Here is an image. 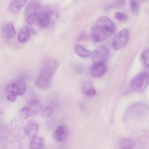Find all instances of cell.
<instances>
[{
    "instance_id": "6da1fadb",
    "label": "cell",
    "mask_w": 149,
    "mask_h": 149,
    "mask_svg": "<svg viewBox=\"0 0 149 149\" xmlns=\"http://www.w3.org/2000/svg\"><path fill=\"white\" fill-rule=\"evenodd\" d=\"M60 64L57 58H49L43 60L40 66V72L35 80L37 87L41 90L48 88L51 84L52 78Z\"/></svg>"
},
{
    "instance_id": "7a4b0ae2",
    "label": "cell",
    "mask_w": 149,
    "mask_h": 149,
    "mask_svg": "<svg viewBox=\"0 0 149 149\" xmlns=\"http://www.w3.org/2000/svg\"><path fill=\"white\" fill-rule=\"evenodd\" d=\"M41 110L42 105L40 102L36 99H33L29 101L24 107L18 111L17 115L19 118L20 119H26L36 115Z\"/></svg>"
},
{
    "instance_id": "3957f363",
    "label": "cell",
    "mask_w": 149,
    "mask_h": 149,
    "mask_svg": "<svg viewBox=\"0 0 149 149\" xmlns=\"http://www.w3.org/2000/svg\"><path fill=\"white\" fill-rule=\"evenodd\" d=\"M41 12V8L39 3L36 2L30 3L27 6L24 12L26 22L29 24H33L38 22Z\"/></svg>"
},
{
    "instance_id": "277c9868",
    "label": "cell",
    "mask_w": 149,
    "mask_h": 149,
    "mask_svg": "<svg viewBox=\"0 0 149 149\" xmlns=\"http://www.w3.org/2000/svg\"><path fill=\"white\" fill-rule=\"evenodd\" d=\"M26 88L25 81L22 79H18L8 84L5 87V91L6 94H12L17 97L23 95Z\"/></svg>"
},
{
    "instance_id": "5b68a950",
    "label": "cell",
    "mask_w": 149,
    "mask_h": 149,
    "mask_svg": "<svg viewBox=\"0 0 149 149\" xmlns=\"http://www.w3.org/2000/svg\"><path fill=\"white\" fill-rule=\"evenodd\" d=\"M129 38V32L127 29H124L117 33L112 40V48L114 49H120L127 44Z\"/></svg>"
},
{
    "instance_id": "8992f818",
    "label": "cell",
    "mask_w": 149,
    "mask_h": 149,
    "mask_svg": "<svg viewBox=\"0 0 149 149\" xmlns=\"http://www.w3.org/2000/svg\"><path fill=\"white\" fill-rule=\"evenodd\" d=\"M149 83V75L147 73L139 74L134 77L130 83V86L133 91H141L146 88Z\"/></svg>"
},
{
    "instance_id": "52a82bcc",
    "label": "cell",
    "mask_w": 149,
    "mask_h": 149,
    "mask_svg": "<svg viewBox=\"0 0 149 149\" xmlns=\"http://www.w3.org/2000/svg\"><path fill=\"white\" fill-rule=\"evenodd\" d=\"M10 126L12 130V134H13L15 139L20 140L24 138L26 135L24 123L20 118H15L12 119Z\"/></svg>"
},
{
    "instance_id": "ba28073f",
    "label": "cell",
    "mask_w": 149,
    "mask_h": 149,
    "mask_svg": "<svg viewBox=\"0 0 149 149\" xmlns=\"http://www.w3.org/2000/svg\"><path fill=\"white\" fill-rule=\"evenodd\" d=\"M92 61L94 63H102L109 56V50L105 46H100L92 54Z\"/></svg>"
},
{
    "instance_id": "9c48e42d",
    "label": "cell",
    "mask_w": 149,
    "mask_h": 149,
    "mask_svg": "<svg viewBox=\"0 0 149 149\" xmlns=\"http://www.w3.org/2000/svg\"><path fill=\"white\" fill-rule=\"evenodd\" d=\"M96 25L104 30H107L112 33L116 31V26L113 22L107 16H101L98 19Z\"/></svg>"
},
{
    "instance_id": "30bf717a",
    "label": "cell",
    "mask_w": 149,
    "mask_h": 149,
    "mask_svg": "<svg viewBox=\"0 0 149 149\" xmlns=\"http://www.w3.org/2000/svg\"><path fill=\"white\" fill-rule=\"evenodd\" d=\"M55 18V15L52 12L46 10L41 12L38 20V23L41 27L47 28L49 27L53 23Z\"/></svg>"
},
{
    "instance_id": "8fae6325",
    "label": "cell",
    "mask_w": 149,
    "mask_h": 149,
    "mask_svg": "<svg viewBox=\"0 0 149 149\" xmlns=\"http://www.w3.org/2000/svg\"><path fill=\"white\" fill-rule=\"evenodd\" d=\"M91 38L94 42H99L104 41L107 38V33L102 28L95 25L91 29Z\"/></svg>"
},
{
    "instance_id": "7c38bea8",
    "label": "cell",
    "mask_w": 149,
    "mask_h": 149,
    "mask_svg": "<svg viewBox=\"0 0 149 149\" xmlns=\"http://www.w3.org/2000/svg\"><path fill=\"white\" fill-rule=\"evenodd\" d=\"M68 127L64 125H61L56 127L52 134V137L55 141L62 143L66 140L68 137Z\"/></svg>"
},
{
    "instance_id": "4fadbf2b",
    "label": "cell",
    "mask_w": 149,
    "mask_h": 149,
    "mask_svg": "<svg viewBox=\"0 0 149 149\" xmlns=\"http://www.w3.org/2000/svg\"><path fill=\"white\" fill-rule=\"evenodd\" d=\"M25 130L26 136L32 139L37 135L39 131V126L36 122L30 120L25 126Z\"/></svg>"
},
{
    "instance_id": "5bb4252c",
    "label": "cell",
    "mask_w": 149,
    "mask_h": 149,
    "mask_svg": "<svg viewBox=\"0 0 149 149\" xmlns=\"http://www.w3.org/2000/svg\"><path fill=\"white\" fill-rule=\"evenodd\" d=\"M107 70L105 65L102 63H94L91 69V74L94 77H100L103 76Z\"/></svg>"
},
{
    "instance_id": "9a60e30c",
    "label": "cell",
    "mask_w": 149,
    "mask_h": 149,
    "mask_svg": "<svg viewBox=\"0 0 149 149\" xmlns=\"http://www.w3.org/2000/svg\"><path fill=\"white\" fill-rule=\"evenodd\" d=\"M45 140L41 136H35L32 138L29 143V149H44Z\"/></svg>"
},
{
    "instance_id": "2e32d148",
    "label": "cell",
    "mask_w": 149,
    "mask_h": 149,
    "mask_svg": "<svg viewBox=\"0 0 149 149\" xmlns=\"http://www.w3.org/2000/svg\"><path fill=\"white\" fill-rule=\"evenodd\" d=\"M2 33L6 38H12L16 34L14 25L12 23H8L2 28Z\"/></svg>"
},
{
    "instance_id": "e0dca14e",
    "label": "cell",
    "mask_w": 149,
    "mask_h": 149,
    "mask_svg": "<svg viewBox=\"0 0 149 149\" xmlns=\"http://www.w3.org/2000/svg\"><path fill=\"white\" fill-rule=\"evenodd\" d=\"M12 134L10 126L6 124L0 125V142L6 140Z\"/></svg>"
},
{
    "instance_id": "ac0fdd59",
    "label": "cell",
    "mask_w": 149,
    "mask_h": 149,
    "mask_svg": "<svg viewBox=\"0 0 149 149\" xmlns=\"http://www.w3.org/2000/svg\"><path fill=\"white\" fill-rule=\"evenodd\" d=\"M22 143L20 140L14 139L6 141L4 144L3 149H22Z\"/></svg>"
},
{
    "instance_id": "d6986e66",
    "label": "cell",
    "mask_w": 149,
    "mask_h": 149,
    "mask_svg": "<svg viewBox=\"0 0 149 149\" xmlns=\"http://www.w3.org/2000/svg\"><path fill=\"white\" fill-rule=\"evenodd\" d=\"M30 37L29 29L27 27H23L18 34V41L20 43L23 44L27 42Z\"/></svg>"
},
{
    "instance_id": "ffe728a7",
    "label": "cell",
    "mask_w": 149,
    "mask_h": 149,
    "mask_svg": "<svg viewBox=\"0 0 149 149\" xmlns=\"http://www.w3.org/2000/svg\"><path fill=\"white\" fill-rule=\"evenodd\" d=\"M74 51L76 54L80 57L87 58L90 56L93 52L92 51L87 49L81 44H77L74 48Z\"/></svg>"
},
{
    "instance_id": "44dd1931",
    "label": "cell",
    "mask_w": 149,
    "mask_h": 149,
    "mask_svg": "<svg viewBox=\"0 0 149 149\" xmlns=\"http://www.w3.org/2000/svg\"><path fill=\"white\" fill-rule=\"evenodd\" d=\"M26 2L27 0H13L10 5L11 10L13 13H17L23 7Z\"/></svg>"
},
{
    "instance_id": "7402d4cb",
    "label": "cell",
    "mask_w": 149,
    "mask_h": 149,
    "mask_svg": "<svg viewBox=\"0 0 149 149\" xmlns=\"http://www.w3.org/2000/svg\"><path fill=\"white\" fill-rule=\"evenodd\" d=\"M82 90L86 95L89 97H93L96 94L95 89L89 82H86L82 86Z\"/></svg>"
},
{
    "instance_id": "603a6c76",
    "label": "cell",
    "mask_w": 149,
    "mask_h": 149,
    "mask_svg": "<svg viewBox=\"0 0 149 149\" xmlns=\"http://www.w3.org/2000/svg\"><path fill=\"white\" fill-rule=\"evenodd\" d=\"M132 12L135 15H139L140 10V5L138 0H130L129 2Z\"/></svg>"
},
{
    "instance_id": "cb8c5ba5",
    "label": "cell",
    "mask_w": 149,
    "mask_h": 149,
    "mask_svg": "<svg viewBox=\"0 0 149 149\" xmlns=\"http://www.w3.org/2000/svg\"><path fill=\"white\" fill-rule=\"evenodd\" d=\"M141 59L145 66H149V48H147L142 52L141 54Z\"/></svg>"
},
{
    "instance_id": "d4e9b609",
    "label": "cell",
    "mask_w": 149,
    "mask_h": 149,
    "mask_svg": "<svg viewBox=\"0 0 149 149\" xmlns=\"http://www.w3.org/2000/svg\"><path fill=\"white\" fill-rule=\"evenodd\" d=\"M133 143L130 139H125L120 144L119 149H133Z\"/></svg>"
},
{
    "instance_id": "484cf974",
    "label": "cell",
    "mask_w": 149,
    "mask_h": 149,
    "mask_svg": "<svg viewBox=\"0 0 149 149\" xmlns=\"http://www.w3.org/2000/svg\"><path fill=\"white\" fill-rule=\"evenodd\" d=\"M115 18L120 22H126L128 20V16L126 14L119 12L115 13Z\"/></svg>"
},
{
    "instance_id": "4316f807",
    "label": "cell",
    "mask_w": 149,
    "mask_h": 149,
    "mask_svg": "<svg viewBox=\"0 0 149 149\" xmlns=\"http://www.w3.org/2000/svg\"><path fill=\"white\" fill-rule=\"evenodd\" d=\"M53 113V109L50 107H47L41 111V116L44 118H48Z\"/></svg>"
},
{
    "instance_id": "83f0119b",
    "label": "cell",
    "mask_w": 149,
    "mask_h": 149,
    "mask_svg": "<svg viewBox=\"0 0 149 149\" xmlns=\"http://www.w3.org/2000/svg\"><path fill=\"white\" fill-rule=\"evenodd\" d=\"M17 96L13 94H6V99L8 101H9V102H15L16 101V100L17 99Z\"/></svg>"
},
{
    "instance_id": "f1b7e54d",
    "label": "cell",
    "mask_w": 149,
    "mask_h": 149,
    "mask_svg": "<svg viewBox=\"0 0 149 149\" xmlns=\"http://www.w3.org/2000/svg\"><path fill=\"white\" fill-rule=\"evenodd\" d=\"M115 1L119 5H121V6L125 5L126 2V0H115Z\"/></svg>"
}]
</instances>
